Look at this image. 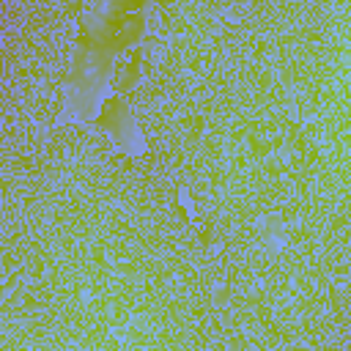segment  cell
Wrapping results in <instances>:
<instances>
[{
  "label": "cell",
  "instance_id": "obj_1",
  "mask_svg": "<svg viewBox=\"0 0 351 351\" xmlns=\"http://www.w3.org/2000/svg\"><path fill=\"white\" fill-rule=\"evenodd\" d=\"M179 203L187 208L190 220H192V222H198V211H195V206H192V198H190V192H187V190H179Z\"/></svg>",
  "mask_w": 351,
  "mask_h": 351
}]
</instances>
